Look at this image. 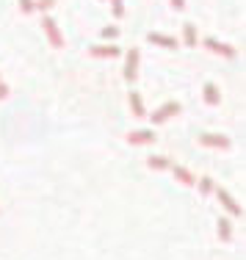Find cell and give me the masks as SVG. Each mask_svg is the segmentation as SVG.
Instances as JSON below:
<instances>
[{
  "label": "cell",
  "mask_w": 246,
  "mask_h": 260,
  "mask_svg": "<svg viewBox=\"0 0 246 260\" xmlns=\"http://www.w3.org/2000/svg\"><path fill=\"white\" fill-rule=\"evenodd\" d=\"M20 11H22V14H33V0H20Z\"/></svg>",
  "instance_id": "ffe728a7"
},
{
  "label": "cell",
  "mask_w": 246,
  "mask_h": 260,
  "mask_svg": "<svg viewBox=\"0 0 246 260\" xmlns=\"http://www.w3.org/2000/svg\"><path fill=\"white\" fill-rule=\"evenodd\" d=\"M6 97H9V86L0 83V100H6Z\"/></svg>",
  "instance_id": "44dd1931"
},
{
  "label": "cell",
  "mask_w": 246,
  "mask_h": 260,
  "mask_svg": "<svg viewBox=\"0 0 246 260\" xmlns=\"http://www.w3.org/2000/svg\"><path fill=\"white\" fill-rule=\"evenodd\" d=\"M55 6V0H33V9L36 11H50Z\"/></svg>",
  "instance_id": "d6986e66"
},
{
  "label": "cell",
  "mask_w": 246,
  "mask_h": 260,
  "mask_svg": "<svg viewBox=\"0 0 246 260\" xmlns=\"http://www.w3.org/2000/svg\"><path fill=\"white\" fill-rule=\"evenodd\" d=\"M100 34H102V39H111V42H114L116 36H119V28H116V25H106Z\"/></svg>",
  "instance_id": "ac0fdd59"
},
{
  "label": "cell",
  "mask_w": 246,
  "mask_h": 260,
  "mask_svg": "<svg viewBox=\"0 0 246 260\" xmlns=\"http://www.w3.org/2000/svg\"><path fill=\"white\" fill-rule=\"evenodd\" d=\"M202 45H205L210 53L221 55V58H238V47L227 45V42H219L216 36H205V39H202Z\"/></svg>",
  "instance_id": "277c9868"
},
{
  "label": "cell",
  "mask_w": 246,
  "mask_h": 260,
  "mask_svg": "<svg viewBox=\"0 0 246 260\" xmlns=\"http://www.w3.org/2000/svg\"><path fill=\"white\" fill-rule=\"evenodd\" d=\"M183 111V105L177 103V100H166L163 105H158L155 111H152V114H147L152 119V125H166V122L171 119V116H177Z\"/></svg>",
  "instance_id": "6da1fadb"
},
{
  "label": "cell",
  "mask_w": 246,
  "mask_h": 260,
  "mask_svg": "<svg viewBox=\"0 0 246 260\" xmlns=\"http://www.w3.org/2000/svg\"><path fill=\"white\" fill-rule=\"evenodd\" d=\"M171 175H174V180H177V183L188 185V188H194V185H196V177H194L191 172L186 169V166H177V164H171Z\"/></svg>",
  "instance_id": "30bf717a"
},
{
  "label": "cell",
  "mask_w": 246,
  "mask_h": 260,
  "mask_svg": "<svg viewBox=\"0 0 246 260\" xmlns=\"http://www.w3.org/2000/svg\"><path fill=\"white\" fill-rule=\"evenodd\" d=\"M171 6H174L177 11H183V9H186V0H171Z\"/></svg>",
  "instance_id": "7402d4cb"
},
{
  "label": "cell",
  "mask_w": 246,
  "mask_h": 260,
  "mask_svg": "<svg viewBox=\"0 0 246 260\" xmlns=\"http://www.w3.org/2000/svg\"><path fill=\"white\" fill-rule=\"evenodd\" d=\"M89 55H91V58H119L122 50L116 45H91Z\"/></svg>",
  "instance_id": "9c48e42d"
},
{
  "label": "cell",
  "mask_w": 246,
  "mask_h": 260,
  "mask_svg": "<svg viewBox=\"0 0 246 260\" xmlns=\"http://www.w3.org/2000/svg\"><path fill=\"white\" fill-rule=\"evenodd\" d=\"M196 141L202 147H207V150H230L232 147L230 136H224V133H202V136H196Z\"/></svg>",
  "instance_id": "5b68a950"
},
{
  "label": "cell",
  "mask_w": 246,
  "mask_h": 260,
  "mask_svg": "<svg viewBox=\"0 0 246 260\" xmlns=\"http://www.w3.org/2000/svg\"><path fill=\"white\" fill-rule=\"evenodd\" d=\"M138 61H141V50L138 47H130L127 55H125V72H122L127 83H133V80L138 78Z\"/></svg>",
  "instance_id": "8992f818"
},
{
  "label": "cell",
  "mask_w": 246,
  "mask_h": 260,
  "mask_svg": "<svg viewBox=\"0 0 246 260\" xmlns=\"http://www.w3.org/2000/svg\"><path fill=\"white\" fill-rule=\"evenodd\" d=\"M196 42H199V30H196L194 22H186V25H183V45L196 47Z\"/></svg>",
  "instance_id": "7c38bea8"
},
{
  "label": "cell",
  "mask_w": 246,
  "mask_h": 260,
  "mask_svg": "<svg viewBox=\"0 0 246 260\" xmlns=\"http://www.w3.org/2000/svg\"><path fill=\"white\" fill-rule=\"evenodd\" d=\"M147 42L155 45V47H163V50H174V47H180V39H177V36L158 34V30H150V34H147Z\"/></svg>",
  "instance_id": "52a82bcc"
},
{
  "label": "cell",
  "mask_w": 246,
  "mask_h": 260,
  "mask_svg": "<svg viewBox=\"0 0 246 260\" xmlns=\"http://www.w3.org/2000/svg\"><path fill=\"white\" fill-rule=\"evenodd\" d=\"M202 97H205V103L210 105V108H213V105H219V103H221L219 86H216V83H205V86H202Z\"/></svg>",
  "instance_id": "8fae6325"
},
{
  "label": "cell",
  "mask_w": 246,
  "mask_h": 260,
  "mask_svg": "<svg viewBox=\"0 0 246 260\" xmlns=\"http://www.w3.org/2000/svg\"><path fill=\"white\" fill-rule=\"evenodd\" d=\"M147 169H152V172H166V169H171V160L166 158V155H152V158H147Z\"/></svg>",
  "instance_id": "4fadbf2b"
},
{
  "label": "cell",
  "mask_w": 246,
  "mask_h": 260,
  "mask_svg": "<svg viewBox=\"0 0 246 260\" xmlns=\"http://www.w3.org/2000/svg\"><path fill=\"white\" fill-rule=\"evenodd\" d=\"M127 100H130V111H133V116H147V108H144V100H141V94L138 91H130V97H127Z\"/></svg>",
  "instance_id": "9a60e30c"
},
{
  "label": "cell",
  "mask_w": 246,
  "mask_h": 260,
  "mask_svg": "<svg viewBox=\"0 0 246 260\" xmlns=\"http://www.w3.org/2000/svg\"><path fill=\"white\" fill-rule=\"evenodd\" d=\"M194 188H199V194H202V197H210V194H213V188H216V183H213V177H210V175H205V177H199V180H196Z\"/></svg>",
  "instance_id": "2e32d148"
},
{
  "label": "cell",
  "mask_w": 246,
  "mask_h": 260,
  "mask_svg": "<svg viewBox=\"0 0 246 260\" xmlns=\"http://www.w3.org/2000/svg\"><path fill=\"white\" fill-rule=\"evenodd\" d=\"M111 9H114L116 20H122V17H125V3H122V0H111Z\"/></svg>",
  "instance_id": "e0dca14e"
},
{
  "label": "cell",
  "mask_w": 246,
  "mask_h": 260,
  "mask_svg": "<svg viewBox=\"0 0 246 260\" xmlns=\"http://www.w3.org/2000/svg\"><path fill=\"white\" fill-rule=\"evenodd\" d=\"M158 136L152 133V127H141V130H130L127 133V144L133 147H147V144H155Z\"/></svg>",
  "instance_id": "ba28073f"
},
{
  "label": "cell",
  "mask_w": 246,
  "mask_h": 260,
  "mask_svg": "<svg viewBox=\"0 0 246 260\" xmlns=\"http://www.w3.org/2000/svg\"><path fill=\"white\" fill-rule=\"evenodd\" d=\"M42 30H45L50 47H55V50H61V47H64V34H61L58 22H55L53 17H42Z\"/></svg>",
  "instance_id": "3957f363"
},
{
  "label": "cell",
  "mask_w": 246,
  "mask_h": 260,
  "mask_svg": "<svg viewBox=\"0 0 246 260\" xmlns=\"http://www.w3.org/2000/svg\"><path fill=\"white\" fill-rule=\"evenodd\" d=\"M216 230H219V238L224 241V244H230V241H232V221L230 219L221 216V219L216 221Z\"/></svg>",
  "instance_id": "5bb4252c"
},
{
  "label": "cell",
  "mask_w": 246,
  "mask_h": 260,
  "mask_svg": "<svg viewBox=\"0 0 246 260\" xmlns=\"http://www.w3.org/2000/svg\"><path fill=\"white\" fill-rule=\"evenodd\" d=\"M213 194H216V200L221 202V208H224L230 216H235V219H241V216H243L241 202H235V197H232L227 188H219V185H216V188H213Z\"/></svg>",
  "instance_id": "7a4b0ae2"
}]
</instances>
